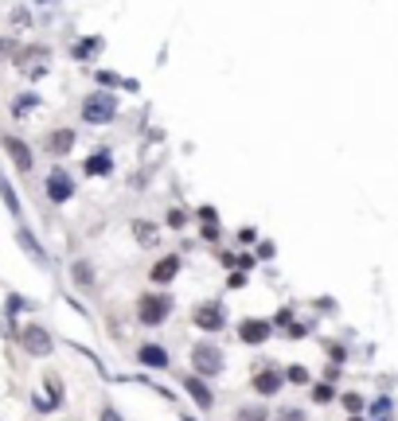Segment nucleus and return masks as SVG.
Masks as SVG:
<instances>
[{
    "mask_svg": "<svg viewBox=\"0 0 398 421\" xmlns=\"http://www.w3.org/2000/svg\"><path fill=\"white\" fill-rule=\"evenodd\" d=\"M168 312H172V296H164V293H145L141 296V304H137V320H141V328H157V324H164L168 320Z\"/></svg>",
    "mask_w": 398,
    "mask_h": 421,
    "instance_id": "f257e3e1",
    "label": "nucleus"
},
{
    "mask_svg": "<svg viewBox=\"0 0 398 421\" xmlns=\"http://www.w3.org/2000/svg\"><path fill=\"white\" fill-rule=\"evenodd\" d=\"M113 113H118V102L110 94H90L86 106H82V118L90 125H106V121H113Z\"/></svg>",
    "mask_w": 398,
    "mask_h": 421,
    "instance_id": "f03ea898",
    "label": "nucleus"
},
{
    "mask_svg": "<svg viewBox=\"0 0 398 421\" xmlns=\"http://www.w3.org/2000/svg\"><path fill=\"white\" fill-rule=\"evenodd\" d=\"M20 343H24V351H28V355H40V359H43V355H51V347H55L43 324H24Z\"/></svg>",
    "mask_w": 398,
    "mask_h": 421,
    "instance_id": "7ed1b4c3",
    "label": "nucleus"
},
{
    "mask_svg": "<svg viewBox=\"0 0 398 421\" xmlns=\"http://www.w3.org/2000/svg\"><path fill=\"white\" fill-rule=\"evenodd\" d=\"M191 320H196V328H203V332H219L223 324H227V308H223L219 301H203L191 312Z\"/></svg>",
    "mask_w": 398,
    "mask_h": 421,
    "instance_id": "20e7f679",
    "label": "nucleus"
},
{
    "mask_svg": "<svg viewBox=\"0 0 398 421\" xmlns=\"http://www.w3.org/2000/svg\"><path fill=\"white\" fill-rule=\"evenodd\" d=\"M191 363H196V374H199V379L219 374L223 371V351H219V347H211V343H199L196 351H191Z\"/></svg>",
    "mask_w": 398,
    "mask_h": 421,
    "instance_id": "39448f33",
    "label": "nucleus"
},
{
    "mask_svg": "<svg viewBox=\"0 0 398 421\" xmlns=\"http://www.w3.org/2000/svg\"><path fill=\"white\" fill-rule=\"evenodd\" d=\"M70 196H74V180H70L63 168H55V172L47 176V199L51 203H67Z\"/></svg>",
    "mask_w": 398,
    "mask_h": 421,
    "instance_id": "423d86ee",
    "label": "nucleus"
},
{
    "mask_svg": "<svg viewBox=\"0 0 398 421\" xmlns=\"http://www.w3.org/2000/svg\"><path fill=\"white\" fill-rule=\"evenodd\" d=\"M250 386H254V390H258L262 398H269V394H278L281 386H285V374H281V371H273V367H266V371H258V374H254V382H250Z\"/></svg>",
    "mask_w": 398,
    "mask_h": 421,
    "instance_id": "0eeeda50",
    "label": "nucleus"
},
{
    "mask_svg": "<svg viewBox=\"0 0 398 421\" xmlns=\"http://www.w3.org/2000/svg\"><path fill=\"white\" fill-rule=\"evenodd\" d=\"M0 145H4V152L12 157V164L20 168V172H31V148L20 137H0Z\"/></svg>",
    "mask_w": 398,
    "mask_h": 421,
    "instance_id": "6e6552de",
    "label": "nucleus"
},
{
    "mask_svg": "<svg viewBox=\"0 0 398 421\" xmlns=\"http://www.w3.org/2000/svg\"><path fill=\"white\" fill-rule=\"evenodd\" d=\"M184 390L191 394V402H196L199 410H211V406H215V394L207 390V382L199 379V374H191V379H184Z\"/></svg>",
    "mask_w": 398,
    "mask_h": 421,
    "instance_id": "1a4fd4ad",
    "label": "nucleus"
},
{
    "mask_svg": "<svg viewBox=\"0 0 398 421\" xmlns=\"http://www.w3.org/2000/svg\"><path fill=\"white\" fill-rule=\"evenodd\" d=\"M20 67L28 79H43V70H47V51L35 47V51H20Z\"/></svg>",
    "mask_w": 398,
    "mask_h": 421,
    "instance_id": "9d476101",
    "label": "nucleus"
},
{
    "mask_svg": "<svg viewBox=\"0 0 398 421\" xmlns=\"http://www.w3.org/2000/svg\"><path fill=\"white\" fill-rule=\"evenodd\" d=\"M137 359H141V367H152V371H164V367H168V351H164V347H157V343H145V347H141L137 351Z\"/></svg>",
    "mask_w": 398,
    "mask_h": 421,
    "instance_id": "9b49d317",
    "label": "nucleus"
},
{
    "mask_svg": "<svg viewBox=\"0 0 398 421\" xmlns=\"http://www.w3.org/2000/svg\"><path fill=\"white\" fill-rule=\"evenodd\" d=\"M239 340L242 343H266L269 340V324L266 320H246L239 328Z\"/></svg>",
    "mask_w": 398,
    "mask_h": 421,
    "instance_id": "f8f14e48",
    "label": "nucleus"
},
{
    "mask_svg": "<svg viewBox=\"0 0 398 421\" xmlns=\"http://www.w3.org/2000/svg\"><path fill=\"white\" fill-rule=\"evenodd\" d=\"M176 273H180V257H160V262L152 265V281H157V285L176 281Z\"/></svg>",
    "mask_w": 398,
    "mask_h": 421,
    "instance_id": "ddd939ff",
    "label": "nucleus"
},
{
    "mask_svg": "<svg viewBox=\"0 0 398 421\" xmlns=\"http://www.w3.org/2000/svg\"><path fill=\"white\" fill-rule=\"evenodd\" d=\"M16 242L24 246V254H31V262H35V265H47V254H43V246L31 238V230H24V226H20V230H16Z\"/></svg>",
    "mask_w": 398,
    "mask_h": 421,
    "instance_id": "4468645a",
    "label": "nucleus"
},
{
    "mask_svg": "<svg viewBox=\"0 0 398 421\" xmlns=\"http://www.w3.org/2000/svg\"><path fill=\"white\" fill-rule=\"evenodd\" d=\"M110 172H113L110 152H94V157H86V176H110Z\"/></svg>",
    "mask_w": 398,
    "mask_h": 421,
    "instance_id": "2eb2a0df",
    "label": "nucleus"
},
{
    "mask_svg": "<svg viewBox=\"0 0 398 421\" xmlns=\"http://www.w3.org/2000/svg\"><path fill=\"white\" fill-rule=\"evenodd\" d=\"M47 148L55 152V157H67L70 148H74V133H70V129H59V133H51Z\"/></svg>",
    "mask_w": 398,
    "mask_h": 421,
    "instance_id": "dca6fc26",
    "label": "nucleus"
},
{
    "mask_svg": "<svg viewBox=\"0 0 398 421\" xmlns=\"http://www.w3.org/2000/svg\"><path fill=\"white\" fill-rule=\"evenodd\" d=\"M269 413L262 410V406H242L239 413H234V421H266Z\"/></svg>",
    "mask_w": 398,
    "mask_h": 421,
    "instance_id": "f3484780",
    "label": "nucleus"
},
{
    "mask_svg": "<svg viewBox=\"0 0 398 421\" xmlns=\"http://www.w3.org/2000/svg\"><path fill=\"white\" fill-rule=\"evenodd\" d=\"M40 106V98H35V94H20V98H16V106H12V113H16V118H24V113H28V109H35Z\"/></svg>",
    "mask_w": 398,
    "mask_h": 421,
    "instance_id": "a211bd4d",
    "label": "nucleus"
},
{
    "mask_svg": "<svg viewBox=\"0 0 398 421\" xmlns=\"http://www.w3.org/2000/svg\"><path fill=\"white\" fill-rule=\"evenodd\" d=\"M74 281H79L82 289H90V285H94V273H90L86 262H74Z\"/></svg>",
    "mask_w": 398,
    "mask_h": 421,
    "instance_id": "6ab92c4d",
    "label": "nucleus"
},
{
    "mask_svg": "<svg viewBox=\"0 0 398 421\" xmlns=\"http://www.w3.org/2000/svg\"><path fill=\"white\" fill-rule=\"evenodd\" d=\"M0 196H4V203H8V211H20V199H16V191L8 187V180H0Z\"/></svg>",
    "mask_w": 398,
    "mask_h": 421,
    "instance_id": "aec40b11",
    "label": "nucleus"
},
{
    "mask_svg": "<svg viewBox=\"0 0 398 421\" xmlns=\"http://www.w3.org/2000/svg\"><path fill=\"white\" fill-rule=\"evenodd\" d=\"M137 238H141L145 246H152V242H157V235H152V226H149V223H137Z\"/></svg>",
    "mask_w": 398,
    "mask_h": 421,
    "instance_id": "412c9836",
    "label": "nucleus"
},
{
    "mask_svg": "<svg viewBox=\"0 0 398 421\" xmlns=\"http://www.w3.org/2000/svg\"><path fill=\"white\" fill-rule=\"evenodd\" d=\"M285 379H289V382H309V371H305V367H289Z\"/></svg>",
    "mask_w": 398,
    "mask_h": 421,
    "instance_id": "4be33fe9",
    "label": "nucleus"
},
{
    "mask_svg": "<svg viewBox=\"0 0 398 421\" xmlns=\"http://www.w3.org/2000/svg\"><path fill=\"white\" fill-rule=\"evenodd\" d=\"M332 394H336V390H332L328 382H320L317 390H312V398H317V402H332Z\"/></svg>",
    "mask_w": 398,
    "mask_h": 421,
    "instance_id": "5701e85b",
    "label": "nucleus"
},
{
    "mask_svg": "<svg viewBox=\"0 0 398 421\" xmlns=\"http://www.w3.org/2000/svg\"><path fill=\"white\" fill-rule=\"evenodd\" d=\"M98 421H125V418H121L113 406H102V418H98Z\"/></svg>",
    "mask_w": 398,
    "mask_h": 421,
    "instance_id": "b1692460",
    "label": "nucleus"
},
{
    "mask_svg": "<svg viewBox=\"0 0 398 421\" xmlns=\"http://www.w3.org/2000/svg\"><path fill=\"white\" fill-rule=\"evenodd\" d=\"M278 421H305V413H301V410H285V413H278Z\"/></svg>",
    "mask_w": 398,
    "mask_h": 421,
    "instance_id": "393cba45",
    "label": "nucleus"
},
{
    "mask_svg": "<svg viewBox=\"0 0 398 421\" xmlns=\"http://www.w3.org/2000/svg\"><path fill=\"white\" fill-rule=\"evenodd\" d=\"M289 320H293V312H289V308H281V312H278V316H273V324H281V328H285V324H289Z\"/></svg>",
    "mask_w": 398,
    "mask_h": 421,
    "instance_id": "a878e982",
    "label": "nucleus"
},
{
    "mask_svg": "<svg viewBox=\"0 0 398 421\" xmlns=\"http://www.w3.org/2000/svg\"><path fill=\"white\" fill-rule=\"evenodd\" d=\"M4 55H8V40H0V59H4Z\"/></svg>",
    "mask_w": 398,
    "mask_h": 421,
    "instance_id": "bb28decb",
    "label": "nucleus"
},
{
    "mask_svg": "<svg viewBox=\"0 0 398 421\" xmlns=\"http://www.w3.org/2000/svg\"><path fill=\"white\" fill-rule=\"evenodd\" d=\"M184 421H191V418H184Z\"/></svg>",
    "mask_w": 398,
    "mask_h": 421,
    "instance_id": "cd10ccee",
    "label": "nucleus"
}]
</instances>
